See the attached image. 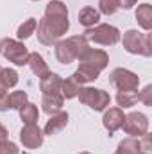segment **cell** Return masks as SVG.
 I'll return each mask as SVG.
<instances>
[{
  "label": "cell",
  "instance_id": "obj_1",
  "mask_svg": "<svg viewBox=\"0 0 152 154\" xmlns=\"http://www.w3.org/2000/svg\"><path fill=\"white\" fill-rule=\"evenodd\" d=\"M38 39L41 45H56L63 38L68 29L70 22L68 18H41L38 22Z\"/></svg>",
  "mask_w": 152,
  "mask_h": 154
},
{
  "label": "cell",
  "instance_id": "obj_2",
  "mask_svg": "<svg viewBox=\"0 0 152 154\" xmlns=\"http://www.w3.org/2000/svg\"><path fill=\"white\" fill-rule=\"evenodd\" d=\"M90 43L86 41V38L82 34L81 36H70L66 39H59L56 43V59L61 65H70L81 56V52Z\"/></svg>",
  "mask_w": 152,
  "mask_h": 154
},
{
  "label": "cell",
  "instance_id": "obj_3",
  "mask_svg": "<svg viewBox=\"0 0 152 154\" xmlns=\"http://www.w3.org/2000/svg\"><path fill=\"white\" fill-rule=\"evenodd\" d=\"M122 45L129 54H140L145 57L152 56V45H150V32H140L136 29H129L123 32Z\"/></svg>",
  "mask_w": 152,
  "mask_h": 154
},
{
  "label": "cell",
  "instance_id": "obj_4",
  "mask_svg": "<svg viewBox=\"0 0 152 154\" xmlns=\"http://www.w3.org/2000/svg\"><path fill=\"white\" fill-rule=\"evenodd\" d=\"M82 36L86 38V41L104 45V47H113L120 41V31L109 23H97L95 27L86 29Z\"/></svg>",
  "mask_w": 152,
  "mask_h": 154
},
{
  "label": "cell",
  "instance_id": "obj_5",
  "mask_svg": "<svg viewBox=\"0 0 152 154\" xmlns=\"http://www.w3.org/2000/svg\"><path fill=\"white\" fill-rule=\"evenodd\" d=\"M0 54L9 63H13L16 66H23V65H27L31 52L27 50V47L22 41L13 38H4L0 41Z\"/></svg>",
  "mask_w": 152,
  "mask_h": 154
},
{
  "label": "cell",
  "instance_id": "obj_6",
  "mask_svg": "<svg viewBox=\"0 0 152 154\" xmlns=\"http://www.w3.org/2000/svg\"><path fill=\"white\" fill-rule=\"evenodd\" d=\"M77 97L84 106L91 108L93 111H104V109H108V106L111 102V97L108 91H104L100 88H91V86H81Z\"/></svg>",
  "mask_w": 152,
  "mask_h": 154
},
{
  "label": "cell",
  "instance_id": "obj_7",
  "mask_svg": "<svg viewBox=\"0 0 152 154\" xmlns=\"http://www.w3.org/2000/svg\"><path fill=\"white\" fill-rule=\"evenodd\" d=\"M109 84L118 91H138L140 77L127 68H114L109 74Z\"/></svg>",
  "mask_w": 152,
  "mask_h": 154
},
{
  "label": "cell",
  "instance_id": "obj_8",
  "mask_svg": "<svg viewBox=\"0 0 152 154\" xmlns=\"http://www.w3.org/2000/svg\"><path fill=\"white\" fill-rule=\"evenodd\" d=\"M122 129H123L129 136L141 138L143 134L149 133V118H147V115H143V113H140V111H132V113H129V115L123 116Z\"/></svg>",
  "mask_w": 152,
  "mask_h": 154
},
{
  "label": "cell",
  "instance_id": "obj_9",
  "mask_svg": "<svg viewBox=\"0 0 152 154\" xmlns=\"http://www.w3.org/2000/svg\"><path fill=\"white\" fill-rule=\"evenodd\" d=\"M77 61H79V65H90V66L97 68L99 72H102L109 65V56H108V52H104L100 48H91L88 45L81 52V56L77 57Z\"/></svg>",
  "mask_w": 152,
  "mask_h": 154
},
{
  "label": "cell",
  "instance_id": "obj_10",
  "mask_svg": "<svg viewBox=\"0 0 152 154\" xmlns=\"http://www.w3.org/2000/svg\"><path fill=\"white\" fill-rule=\"evenodd\" d=\"M43 140H45V134L38 124H23L20 131V142L23 143L25 149H31V151L39 149L43 145Z\"/></svg>",
  "mask_w": 152,
  "mask_h": 154
},
{
  "label": "cell",
  "instance_id": "obj_11",
  "mask_svg": "<svg viewBox=\"0 0 152 154\" xmlns=\"http://www.w3.org/2000/svg\"><path fill=\"white\" fill-rule=\"evenodd\" d=\"M123 111L122 108H109V109H104V116H102V124L104 127L109 131V134L116 133L118 129H122V124H123Z\"/></svg>",
  "mask_w": 152,
  "mask_h": 154
},
{
  "label": "cell",
  "instance_id": "obj_12",
  "mask_svg": "<svg viewBox=\"0 0 152 154\" xmlns=\"http://www.w3.org/2000/svg\"><path fill=\"white\" fill-rule=\"evenodd\" d=\"M68 118H70V116H68L66 111H57V113L50 115L48 122H47L45 127H43V134H47V136H54V134L61 133V131L66 127Z\"/></svg>",
  "mask_w": 152,
  "mask_h": 154
},
{
  "label": "cell",
  "instance_id": "obj_13",
  "mask_svg": "<svg viewBox=\"0 0 152 154\" xmlns=\"http://www.w3.org/2000/svg\"><path fill=\"white\" fill-rule=\"evenodd\" d=\"M63 104H65V97L61 93H45L41 97V106H43V111L47 115H54L57 111H63Z\"/></svg>",
  "mask_w": 152,
  "mask_h": 154
},
{
  "label": "cell",
  "instance_id": "obj_14",
  "mask_svg": "<svg viewBox=\"0 0 152 154\" xmlns=\"http://www.w3.org/2000/svg\"><path fill=\"white\" fill-rule=\"evenodd\" d=\"M61 84H63V77L54 72L39 79V90L43 95L45 93H61Z\"/></svg>",
  "mask_w": 152,
  "mask_h": 154
},
{
  "label": "cell",
  "instance_id": "obj_15",
  "mask_svg": "<svg viewBox=\"0 0 152 154\" xmlns=\"http://www.w3.org/2000/svg\"><path fill=\"white\" fill-rule=\"evenodd\" d=\"M27 65H29L31 72H32L36 77H39V79H41V77H45L47 74H50L48 65L45 63L43 56L38 54V52H31V54H29V61H27Z\"/></svg>",
  "mask_w": 152,
  "mask_h": 154
},
{
  "label": "cell",
  "instance_id": "obj_16",
  "mask_svg": "<svg viewBox=\"0 0 152 154\" xmlns=\"http://www.w3.org/2000/svg\"><path fill=\"white\" fill-rule=\"evenodd\" d=\"M99 75H100V72H99L97 68L90 66V65H79L77 72H75V74H72V77L75 79L81 86H82V84H86V82H93V81H97Z\"/></svg>",
  "mask_w": 152,
  "mask_h": 154
},
{
  "label": "cell",
  "instance_id": "obj_17",
  "mask_svg": "<svg viewBox=\"0 0 152 154\" xmlns=\"http://www.w3.org/2000/svg\"><path fill=\"white\" fill-rule=\"evenodd\" d=\"M136 22L145 32L152 31V5L150 4L138 5V9H136Z\"/></svg>",
  "mask_w": 152,
  "mask_h": 154
},
{
  "label": "cell",
  "instance_id": "obj_18",
  "mask_svg": "<svg viewBox=\"0 0 152 154\" xmlns=\"http://www.w3.org/2000/svg\"><path fill=\"white\" fill-rule=\"evenodd\" d=\"M141 151H143V143L136 136H129L122 140L116 147V154H140Z\"/></svg>",
  "mask_w": 152,
  "mask_h": 154
},
{
  "label": "cell",
  "instance_id": "obj_19",
  "mask_svg": "<svg viewBox=\"0 0 152 154\" xmlns=\"http://www.w3.org/2000/svg\"><path fill=\"white\" fill-rule=\"evenodd\" d=\"M99 20H100V13L95 7H91V5H86V7H82L79 11V23L84 25L86 29L95 27L99 23Z\"/></svg>",
  "mask_w": 152,
  "mask_h": 154
},
{
  "label": "cell",
  "instance_id": "obj_20",
  "mask_svg": "<svg viewBox=\"0 0 152 154\" xmlns=\"http://www.w3.org/2000/svg\"><path fill=\"white\" fill-rule=\"evenodd\" d=\"M45 18H68V7L61 0H50L45 7Z\"/></svg>",
  "mask_w": 152,
  "mask_h": 154
},
{
  "label": "cell",
  "instance_id": "obj_21",
  "mask_svg": "<svg viewBox=\"0 0 152 154\" xmlns=\"http://www.w3.org/2000/svg\"><path fill=\"white\" fill-rule=\"evenodd\" d=\"M20 118L23 124H36L39 118V111H38V106L32 104V102H25L20 109Z\"/></svg>",
  "mask_w": 152,
  "mask_h": 154
},
{
  "label": "cell",
  "instance_id": "obj_22",
  "mask_svg": "<svg viewBox=\"0 0 152 154\" xmlns=\"http://www.w3.org/2000/svg\"><path fill=\"white\" fill-rule=\"evenodd\" d=\"M79 90H81V84L77 82L74 77H66L63 79V84H61V95L65 99H75L79 95Z\"/></svg>",
  "mask_w": 152,
  "mask_h": 154
},
{
  "label": "cell",
  "instance_id": "obj_23",
  "mask_svg": "<svg viewBox=\"0 0 152 154\" xmlns=\"http://www.w3.org/2000/svg\"><path fill=\"white\" fill-rule=\"evenodd\" d=\"M7 109H20L25 102H29V97L23 90H18V91H11L7 93Z\"/></svg>",
  "mask_w": 152,
  "mask_h": 154
},
{
  "label": "cell",
  "instance_id": "obj_24",
  "mask_svg": "<svg viewBox=\"0 0 152 154\" xmlns=\"http://www.w3.org/2000/svg\"><path fill=\"white\" fill-rule=\"evenodd\" d=\"M36 27H38V20L36 18H27L16 31V36L18 39H27L31 38L34 32H36Z\"/></svg>",
  "mask_w": 152,
  "mask_h": 154
},
{
  "label": "cell",
  "instance_id": "obj_25",
  "mask_svg": "<svg viewBox=\"0 0 152 154\" xmlns=\"http://www.w3.org/2000/svg\"><path fill=\"white\" fill-rule=\"evenodd\" d=\"M116 102L120 108H132L138 102V93L136 91H118L116 93Z\"/></svg>",
  "mask_w": 152,
  "mask_h": 154
},
{
  "label": "cell",
  "instance_id": "obj_26",
  "mask_svg": "<svg viewBox=\"0 0 152 154\" xmlns=\"http://www.w3.org/2000/svg\"><path fill=\"white\" fill-rule=\"evenodd\" d=\"M0 81H2L4 86L9 90V88H14V86L18 84L20 75H18V72L13 70V68H2V70H0Z\"/></svg>",
  "mask_w": 152,
  "mask_h": 154
},
{
  "label": "cell",
  "instance_id": "obj_27",
  "mask_svg": "<svg viewBox=\"0 0 152 154\" xmlns=\"http://www.w3.org/2000/svg\"><path fill=\"white\" fill-rule=\"evenodd\" d=\"M118 9H120L118 0H99V13H102L106 16L114 14Z\"/></svg>",
  "mask_w": 152,
  "mask_h": 154
},
{
  "label": "cell",
  "instance_id": "obj_28",
  "mask_svg": "<svg viewBox=\"0 0 152 154\" xmlns=\"http://www.w3.org/2000/svg\"><path fill=\"white\" fill-rule=\"evenodd\" d=\"M0 154H20V149L9 140H0Z\"/></svg>",
  "mask_w": 152,
  "mask_h": 154
},
{
  "label": "cell",
  "instance_id": "obj_29",
  "mask_svg": "<svg viewBox=\"0 0 152 154\" xmlns=\"http://www.w3.org/2000/svg\"><path fill=\"white\" fill-rule=\"evenodd\" d=\"M138 100L150 108V106H152V84H147V86L138 93Z\"/></svg>",
  "mask_w": 152,
  "mask_h": 154
},
{
  "label": "cell",
  "instance_id": "obj_30",
  "mask_svg": "<svg viewBox=\"0 0 152 154\" xmlns=\"http://www.w3.org/2000/svg\"><path fill=\"white\" fill-rule=\"evenodd\" d=\"M5 99H7V88L0 81V113L2 111H7V100Z\"/></svg>",
  "mask_w": 152,
  "mask_h": 154
},
{
  "label": "cell",
  "instance_id": "obj_31",
  "mask_svg": "<svg viewBox=\"0 0 152 154\" xmlns=\"http://www.w3.org/2000/svg\"><path fill=\"white\" fill-rule=\"evenodd\" d=\"M136 2H138V0H118V5H120L122 9H131V7L136 5Z\"/></svg>",
  "mask_w": 152,
  "mask_h": 154
},
{
  "label": "cell",
  "instance_id": "obj_32",
  "mask_svg": "<svg viewBox=\"0 0 152 154\" xmlns=\"http://www.w3.org/2000/svg\"><path fill=\"white\" fill-rule=\"evenodd\" d=\"M0 140H7V129L0 124Z\"/></svg>",
  "mask_w": 152,
  "mask_h": 154
},
{
  "label": "cell",
  "instance_id": "obj_33",
  "mask_svg": "<svg viewBox=\"0 0 152 154\" xmlns=\"http://www.w3.org/2000/svg\"><path fill=\"white\" fill-rule=\"evenodd\" d=\"M77 154H91V152H77Z\"/></svg>",
  "mask_w": 152,
  "mask_h": 154
},
{
  "label": "cell",
  "instance_id": "obj_34",
  "mask_svg": "<svg viewBox=\"0 0 152 154\" xmlns=\"http://www.w3.org/2000/svg\"><path fill=\"white\" fill-rule=\"evenodd\" d=\"M140 154H149V152H140Z\"/></svg>",
  "mask_w": 152,
  "mask_h": 154
},
{
  "label": "cell",
  "instance_id": "obj_35",
  "mask_svg": "<svg viewBox=\"0 0 152 154\" xmlns=\"http://www.w3.org/2000/svg\"><path fill=\"white\" fill-rule=\"evenodd\" d=\"M32 2H39V0H32Z\"/></svg>",
  "mask_w": 152,
  "mask_h": 154
},
{
  "label": "cell",
  "instance_id": "obj_36",
  "mask_svg": "<svg viewBox=\"0 0 152 154\" xmlns=\"http://www.w3.org/2000/svg\"><path fill=\"white\" fill-rule=\"evenodd\" d=\"M0 70H2V66H0Z\"/></svg>",
  "mask_w": 152,
  "mask_h": 154
}]
</instances>
